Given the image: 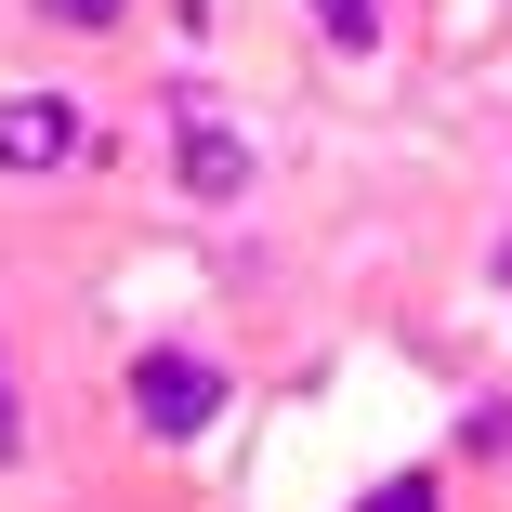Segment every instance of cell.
<instances>
[{
    "mask_svg": "<svg viewBox=\"0 0 512 512\" xmlns=\"http://www.w3.org/2000/svg\"><path fill=\"white\" fill-rule=\"evenodd\" d=\"M158 106H171V158H184V197H197V211H224V197L263 184V158H250V132L224 119V92H211V79H171Z\"/></svg>",
    "mask_w": 512,
    "mask_h": 512,
    "instance_id": "cell-1",
    "label": "cell"
},
{
    "mask_svg": "<svg viewBox=\"0 0 512 512\" xmlns=\"http://www.w3.org/2000/svg\"><path fill=\"white\" fill-rule=\"evenodd\" d=\"M211 407H224V368H211V355H184V342L132 355V421H145L158 447H184V434H211Z\"/></svg>",
    "mask_w": 512,
    "mask_h": 512,
    "instance_id": "cell-2",
    "label": "cell"
},
{
    "mask_svg": "<svg viewBox=\"0 0 512 512\" xmlns=\"http://www.w3.org/2000/svg\"><path fill=\"white\" fill-rule=\"evenodd\" d=\"M79 145H92L79 92H14V79H0V171H66Z\"/></svg>",
    "mask_w": 512,
    "mask_h": 512,
    "instance_id": "cell-3",
    "label": "cell"
},
{
    "mask_svg": "<svg viewBox=\"0 0 512 512\" xmlns=\"http://www.w3.org/2000/svg\"><path fill=\"white\" fill-rule=\"evenodd\" d=\"M316 27H329V53H381V0H316Z\"/></svg>",
    "mask_w": 512,
    "mask_h": 512,
    "instance_id": "cell-4",
    "label": "cell"
},
{
    "mask_svg": "<svg viewBox=\"0 0 512 512\" xmlns=\"http://www.w3.org/2000/svg\"><path fill=\"white\" fill-rule=\"evenodd\" d=\"M355 512H447V499H434V473H394V486H368Z\"/></svg>",
    "mask_w": 512,
    "mask_h": 512,
    "instance_id": "cell-5",
    "label": "cell"
},
{
    "mask_svg": "<svg viewBox=\"0 0 512 512\" xmlns=\"http://www.w3.org/2000/svg\"><path fill=\"white\" fill-rule=\"evenodd\" d=\"M40 14H53V27H79V40H106V27L132 14V0H40Z\"/></svg>",
    "mask_w": 512,
    "mask_h": 512,
    "instance_id": "cell-6",
    "label": "cell"
},
{
    "mask_svg": "<svg viewBox=\"0 0 512 512\" xmlns=\"http://www.w3.org/2000/svg\"><path fill=\"white\" fill-rule=\"evenodd\" d=\"M460 434H473V447H512V394H486V407H473Z\"/></svg>",
    "mask_w": 512,
    "mask_h": 512,
    "instance_id": "cell-7",
    "label": "cell"
},
{
    "mask_svg": "<svg viewBox=\"0 0 512 512\" xmlns=\"http://www.w3.org/2000/svg\"><path fill=\"white\" fill-rule=\"evenodd\" d=\"M27 447V407H14V368H0V460Z\"/></svg>",
    "mask_w": 512,
    "mask_h": 512,
    "instance_id": "cell-8",
    "label": "cell"
},
{
    "mask_svg": "<svg viewBox=\"0 0 512 512\" xmlns=\"http://www.w3.org/2000/svg\"><path fill=\"white\" fill-rule=\"evenodd\" d=\"M499 276H512V237H499Z\"/></svg>",
    "mask_w": 512,
    "mask_h": 512,
    "instance_id": "cell-9",
    "label": "cell"
}]
</instances>
